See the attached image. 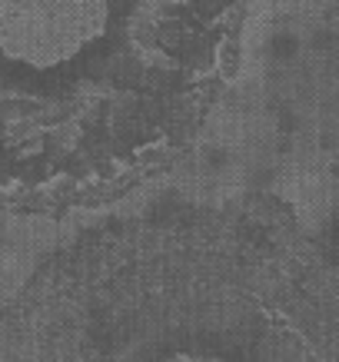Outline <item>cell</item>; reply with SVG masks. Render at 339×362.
<instances>
[{
  "instance_id": "6da1fadb",
  "label": "cell",
  "mask_w": 339,
  "mask_h": 362,
  "mask_svg": "<svg viewBox=\"0 0 339 362\" xmlns=\"http://www.w3.org/2000/svg\"><path fill=\"white\" fill-rule=\"evenodd\" d=\"M0 362H339V252L266 206L110 223L13 299Z\"/></svg>"
},
{
  "instance_id": "7a4b0ae2",
  "label": "cell",
  "mask_w": 339,
  "mask_h": 362,
  "mask_svg": "<svg viewBox=\"0 0 339 362\" xmlns=\"http://www.w3.org/2000/svg\"><path fill=\"white\" fill-rule=\"evenodd\" d=\"M250 0H0V199L87 206L163 173L230 87Z\"/></svg>"
}]
</instances>
